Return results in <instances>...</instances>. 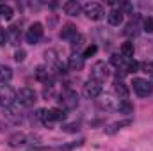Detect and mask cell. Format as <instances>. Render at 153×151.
Instances as JSON below:
<instances>
[{"label":"cell","mask_w":153,"mask_h":151,"mask_svg":"<svg viewBox=\"0 0 153 151\" xmlns=\"http://www.w3.org/2000/svg\"><path fill=\"white\" fill-rule=\"evenodd\" d=\"M43 57H45L46 68H50V70L55 71V73H66V66H64V62L61 61L57 50H52V48H50V50H46V52L43 53Z\"/></svg>","instance_id":"cell-1"},{"label":"cell","mask_w":153,"mask_h":151,"mask_svg":"<svg viewBox=\"0 0 153 151\" xmlns=\"http://www.w3.org/2000/svg\"><path fill=\"white\" fill-rule=\"evenodd\" d=\"M38 101V94L32 87H22L20 91H16V103L20 107H34V103Z\"/></svg>","instance_id":"cell-2"},{"label":"cell","mask_w":153,"mask_h":151,"mask_svg":"<svg viewBox=\"0 0 153 151\" xmlns=\"http://www.w3.org/2000/svg\"><path fill=\"white\" fill-rule=\"evenodd\" d=\"M59 103L64 110H73L78 107V94L73 89H64L59 96Z\"/></svg>","instance_id":"cell-3"},{"label":"cell","mask_w":153,"mask_h":151,"mask_svg":"<svg viewBox=\"0 0 153 151\" xmlns=\"http://www.w3.org/2000/svg\"><path fill=\"white\" fill-rule=\"evenodd\" d=\"M82 11H84V14L89 18V20H102L103 16H105V9H103V5L102 4H98V2H87V4H84L82 5Z\"/></svg>","instance_id":"cell-4"},{"label":"cell","mask_w":153,"mask_h":151,"mask_svg":"<svg viewBox=\"0 0 153 151\" xmlns=\"http://www.w3.org/2000/svg\"><path fill=\"white\" fill-rule=\"evenodd\" d=\"M132 85H134V93H135L139 98H148V96H152L153 84L150 80H146V78H134Z\"/></svg>","instance_id":"cell-5"},{"label":"cell","mask_w":153,"mask_h":151,"mask_svg":"<svg viewBox=\"0 0 153 151\" xmlns=\"http://www.w3.org/2000/svg\"><path fill=\"white\" fill-rule=\"evenodd\" d=\"M16 103V91L11 85H0V107L9 109Z\"/></svg>","instance_id":"cell-6"},{"label":"cell","mask_w":153,"mask_h":151,"mask_svg":"<svg viewBox=\"0 0 153 151\" xmlns=\"http://www.w3.org/2000/svg\"><path fill=\"white\" fill-rule=\"evenodd\" d=\"M109 75H111L109 66H107L103 61H98V62H94V64H93V68H91V78H93V80H96V82L103 84V82L109 78Z\"/></svg>","instance_id":"cell-7"},{"label":"cell","mask_w":153,"mask_h":151,"mask_svg":"<svg viewBox=\"0 0 153 151\" xmlns=\"http://www.w3.org/2000/svg\"><path fill=\"white\" fill-rule=\"evenodd\" d=\"M100 94H102V84L96 82V80H93V78H89V80L84 84V96H85L87 100H94V98H98Z\"/></svg>","instance_id":"cell-8"},{"label":"cell","mask_w":153,"mask_h":151,"mask_svg":"<svg viewBox=\"0 0 153 151\" xmlns=\"http://www.w3.org/2000/svg\"><path fill=\"white\" fill-rule=\"evenodd\" d=\"M43 38V25L41 23H32L29 29H27V34H25V41L29 44H38Z\"/></svg>","instance_id":"cell-9"},{"label":"cell","mask_w":153,"mask_h":151,"mask_svg":"<svg viewBox=\"0 0 153 151\" xmlns=\"http://www.w3.org/2000/svg\"><path fill=\"white\" fill-rule=\"evenodd\" d=\"M98 107L105 109V110H114V109H117V100L112 94H100L98 96Z\"/></svg>","instance_id":"cell-10"},{"label":"cell","mask_w":153,"mask_h":151,"mask_svg":"<svg viewBox=\"0 0 153 151\" xmlns=\"http://www.w3.org/2000/svg\"><path fill=\"white\" fill-rule=\"evenodd\" d=\"M34 144V141H32V137H29V135H25V133H16V135H13L11 139H9V146H13V148H20V146H23V144Z\"/></svg>","instance_id":"cell-11"},{"label":"cell","mask_w":153,"mask_h":151,"mask_svg":"<svg viewBox=\"0 0 153 151\" xmlns=\"http://www.w3.org/2000/svg\"><path fill=\"white\" fill-rule=\"evenodd\" d=\"M62 9H64V13H66L68 16H78L80 11H82V5H80L76 0H68V2L62 4Z\"/></svg>","instance_id":"cell-12"},{"label":"cell","mask_w":153,"mask_h":151,"mask_svg":"<svg viewBox=\"0 0 153 151\" xmlns=\"http://www.w3.org/2000/svg\"><path fill=\"white\" fill-rule=\"evenodd\" d=\"M114 91H116V94H117L121 100H128V96H130V89H128V85H126L123 80H119V78H116V82H114Z\"/></svg>","instance_id":"cell-13"},{"label":"cell","mask_w":153,"mask_h":151,"mask_svg":"<svg viewBox=\"0 0 153 151\" xmlns=\"http://www.w3.org/2000/svg\"><path fill=\"white\" fill-rule=\"evenodd\" d=\"M76 36H78V30H76V27L73 23H66L61 30V39H64V41H71Z\"/></svg>","instance_id":"cell-14"},{"label":"cell","mask_w":153,"mask_h":151,"mask_svg":"<svg viewBox=\"0 0 153 151\" xmlns=\"http://www.w3.org/2000/svg\"><path fill=\"white\" fill-rule=\"evenodd\" d=\"M107 21H109L111 25H114V27H119V25L123 23V13H121L119 9L109 11V13H107Z\"/></svg>","instance_id":"cell-15"},{"label":"cell","mask_w":153,"mask_h":151,"mask_svg":"<svg viewBox=\"0 0 153 151\" xmlns=\"http://www.w3.org/2000/svg\"><path fill=\"white\" fill-rule=\"evenodd\" d=\"M84 57L82 55H76V53H73L71 57H70V61H68V68L71 70V71H80L82 68H84Z\"/></svg>","instance_id":"cell-16"},{"label":"cell","mask_w":153,"mask_h":151,"mask_svg":"<svg viewBox=\"0 0 153 151\" xmlns=\"http://www.w3.org/2000/svg\"><path fill=\"white\" fill-rule=\"evenodd\" d=\"M119 53H121V57H125V59H132V57H134V43H132V41H125V43L121 44V48H119Z\"/></svg>","instance_id":"cell-17"},{"label":"cell","mask_w":153,"mask_h":151,"mask_svg":"<svg viewBox=\"0 0 153 151\" xmlns=\"http://www.w3.org/2000/svg\"><path fill=\"white\" fill-rule=\"evenodd\" d=\"M5 32H7V41H11L13 44H18V41H20V29H18V25H11L9 29H5Z\"/></svg>","instance_id":"cell-18"},{"label":"cell","mask_w":153,"mask_h":151,"mask_svg":"<svg viewBox=\"0 0 153 151\" xmlns=\"http://www.w3.org/2000/svg\"><path fill=\"white\" fill-rule=\"evenodd\" d=\"M11 78H13V70L5 64H0V84L5 85V84H9Z\"/></svg>","instance_id":"cell-19"},{"label":"cell","mask_w":153,"mask_h":151,"mask_svg":"<svg viewBox=\"0 0 153 151\" xmlns=\"http://www.w3.org/2000/svg\"><path fill=\"white\" fill-rule=\"evenodd\" d=\"M4 110H5V117H7L11 123H20V121L23 119V115L18 112V109H14V105L9 107V109H4Z\"/></svg>","instance_id":"cell-20"},{"label":"cell","mask_w":153,"mask_h":151,"mask_svg":"<svg viewBox=\"0 0 153 151\" xmlns=\"http://www.w3.org/2000/svg\"><path fill=\"white\" fill-rule=\"evenodd\" d=\"M128 124H132V119H125V121H116V123H112L109 128H107V133L109 135H112V133H116L117 130H121V128H125V126H128Z\"/></svg>","instance_id":"cell-21"},{"label":"cell","mask_w":153,"mask_h":151,"mask_svg":"<svg viewBox=\"0 0 153 151\" xmlns=\"http://www.w3.org/2000/svg\"><path fill=\"white\" fill-rule=\"evenodd\" d=\"M13 16H14L13 7L7 5V4H0V18L5 20V21H9V20H13Z\"/></svg>","instance_id":"cell-22"},{"label":"cell","mask_w":153,"mask_h":151,"mask_svg":"<svg viewBox=\"0 0 153 151\" xmlns=\"http://www.w3.org/2000/svg\"><path fill=\"white\" fill-rule=\"evenodd\" d=\"M116 110H119V114L130 115V114H134V105H132L128 100H121V101L117 103V109H116Z\"/></svg>","instance_id":"cell-23"},{"label":"cell","mask_w":153,"mask_h":151,"mask_svg":"<svg viewBox=\"0 0 153 151\" xmlns=\"http://www.w3.org/2000/svg\"><path fill=\"white\" fill-rule=\"evenodd\" d=\"M82 46H84V36H82V34H78L76 38L71 39V52L75 53V52H78Z\"/></svg>","instance_id":"cell-24"},{"label":"cell","mask_w":153,"mask_h":151,"mask_svg":"<svg viewBox=\"0 0 153 151\" xmlns=\"http://www.w3.org/2000/svg\"><path fill=\"white\" fill-rule=\"evenodd\" d=\"M123 34H125V36H135V34H137V23H135V21H130V23L125 27Z\"/></svg>","instance_id":"cell-25"},{"label":"cell","mask_w":153,"mask_h":151,"mask_svg":"<svg viewBox=\"0 0 153 151\" xmlns=\"http://www.w3.org/2000/svg\"><path fill=\"white\" fill-rule=\"evenodd\" d=\"M143 30H144L146 34H152L153 32V18L152 16H148V18L143 20Z\"/></svg>","instance_id":"cell-26"},{"label":"cell","mask_w":153,"mask_h":151,"mask_svg":"<svg viewBox=\"0 0 153 151\" xmlns=\"http://www.w3.org/2000/svg\"><path fill=\"white\" fill-rule=\"evenodd\" d=\"M96 50H98V46H96V44H91V46H87V48L82 52V57H84V59H87V57L94 55V53H96Z\"/></svg>","instance_id":"cell-27"},{"label":"cell","mask_w":153,"mask_h":151,"mask_svg":"<svg viewBox=\"0 0 153 151\" xmlns=\"http://www.w3.org/2000/svg\"><path fill=\"white\" fill-rule=\"evenodd\" d=\"M25 55H27L25 50H18V52L14 53V61H16V62H23V61H25Z\"/></svg>","instance_id":"cell-28"},{"label":"cell","mask_w":153,"mask_h":151,"mask_svg":"<svg viewBox=\"0 0 153 151\" xmlns=\"http://www.w3.org/2000/svg\"><path fill=\"white\" fill-rule=\"evenodd\" d=\"M5 43H7V32H5V29L0 27V44H5Z\"/></svg>","instance_id":"cell-29"},{"label":"cell","mask_w":153,"mask_h":151,"mask_svg":"<svg viewBox=\"0 0 153 151\" xmlns=\"http://www.w3.org/2000/svg\"><path fill=\"white\" fill-rule=\"evenodd\" d=\"M64 130H66V132H78L80 128H78V124H66Z\"/></svg>","instance_id":"cell-30"}]
</instances>
